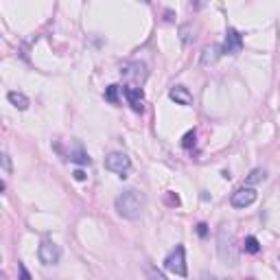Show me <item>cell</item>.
Listing matches in <instances>:
<instances>
[{
    "instance_id": "cell-1",
    "label": "cell",
    "mask_w": 280,
    "mask_h": 280,
    "mask_svg": "<svg viewBox=\"0 0 280 280\" xmlns=\"http://www.w3.org/2000/svg\"><path fill=\"white\" fill-rule=\"evenodd\" d=\"M114 208L123 219L136 221V219H140V215H143V210H145V195L136 188H127L114 200Z\"/></svg>"
},
{
    "instance_id": "cell-2",
    "label": "cell",
    "mask_w": 280,
    "mask_h": 280,
    "mask_svg": "<svg viewBox=\"0 0 280 280\" xmlns=\"http://www.w3.org/2000/svg\"><path fill=\"white\" fill-rule=\"evenodd\" d=\"M217 254L221 263L230 265V267H237L239 261H241V252L237 247V239H234L232 232H228L226 228H221L219 234H217Z\"/></svg>"
},
{
    "instance_id": "cell-3",
    "label": "cell",
    "mask_w": 280,
    "mask_h": 280,
    "mask_svg": "<svg viewBox=\"0 0 280 280\" xmlns=\"http://www.w3.org/2000/svg\"><path fill=\"white\" fill-rule=\"evenodd\" d=\"M164 269L171 271V274H175V276H186V274H188V267H186V249H184V245H175L171 252L166 254Z\"/></svg>"
},
{
    "instance_id": "cell-4",
    "label": "cell",
    "mask_w": 280,
    "mask_h": 280,
    "mask_svg": "<svg viewBox=\"0 0 280 280\" xmlns=\"http://www.w3.org/2000/svg\"><path fill=\"white\" fill-rule=\"evenodd\" d=\"M105 169L116 173L123 180V178H127V173L131 171V158L123 151H112V153H107V158H105Z\"/></svg>"
},
{
    "instance_id": "cell-5",
    "label": "cell",
    "mask_w": 280,
    "mask_h": 280,
    "mask_svg": "<svg viewBox=\"0 0 280 280\" xmlns=\"http://www.w3.org/2000/svg\"><path fill=\"white\" fill-rule=\"evenodd\" d=\"M221 50H223V55H239L243 50V35L237 31V29H228L226 31V40L221 44Z\"/></svg>"
},
{
    "instance_id": "cell-6",
    "label": "cell",
    "mask_w": 280,
    "mask_h": 280,
    "mask_svg": "<svg viewBox=\"0 0 280 280\" xmlns=\"http://www.w3.org/2000/svg\"><path fill=\"white\" fill-rule=\"evenodd\" d=\"M38 256H40V263L42 265H57L62 259V252H60V245H55L53 241H44L40 249H38Z\"/></svg>"
},
{
    "instance_id": "cell-7",
    "label": "cell",
    "mask_w": 280,
    "mask_h": 280,
    "mask_svg": "<svg viewBox=\"0 0 280 280\" xmlns=\"http://www.w3.org/2000/svg\"><path fill=\"white\" fill-rule=\"evenodd\" d=\"M256 197H259V193H256L252 186H243V188L232 193L230 204L234 206V208H247V206H252L256 202Z\"/></svg>"
},
{
    "instance_id": "cell-8",
    "label": "cell",
    "mask_w": 280,
    "mask_h": 280,
    "mask_svg": "<svg viewBox=\"0 0 280 280\" xmlns=\"http://www.w3.org/2000/svg\"><path fill=\"white\" fill-rule=\"evenodd\" d=\"M123 94H125V99H127V103L131 105V109L134 112H143L145 109V92H143V88H138V86H125L123 88Z\"/></svg>"
},
{
    "instance_id": "cell-9",
    "label": "cell",
    "mask_w": 280,
    "mask_h": 280,
    "mask_svg": "<svg viewBox=\"0 0 280 280\" xmlns=\"http://www.w3.org/2000/svg\"><path fill=\"white\" fill-rule=\"evenodd\" d=\"M121 75L127 77V79L134 77L136 81H145L147 72H145V66L140 64V62H129V64H125L123 68H121Z\"/></svg>"
},
{
    "instance_id": "cell-10",
    "label": "cell",
    "mask_w": 280,
    "mask_h": 280,
    "mask_svg": "<svg viewBox=\"0 0 280 280\" xmlns=\"http://www.w3.org/2000/svg\"><path fill=\"white\" fill-rule=\"evenodd\" d=\"M169 97H171V101L178 103V105H184V107L193 105V94H190L184 86H175V88H171Z\"/></svg>"
},
{
    "instance_id": "cell-11",
    "label": "cell",
    "mask_w": 280,
    "mask_h": 280,
    "mask_svg": "<svg viewBox=\"0 0 280 280\" xmlns=\"http://www.w3.org/2000/svg\"><path fill=\"white\" fill-rule=\"evenodd\" d=\"M221 55H223V50H221L219 44L206 46V48H204V53H202V66H210V64H215Z\"/></svg>"
},
{
    "instance_id": "cell-12",
    "label": "cell",
    "mask_w": 280,
    "mask_h": 280,
    "mask_svg": "<svg viewBox=\"0 0 280 280\" xmlns=\"http://www.w3.org/2000/svg\"><path fill=\"white\" fill-rule=\"evenodd\" d=\"M7 101H9L13 107H18V109H26L29 107V97L24 92H18V90H11L9 94H7Z\"/></svg>"
},
{
    "instance_id": "cell-13",
    "label": "cell",
    "mask_w": 280,
    "mask_h": 280,
    "mask_svg": "<svg viewBox=\"0 0 280 280\" xmlns=\"http://www.w3.org/2000/svg\"><path fill=\"white\" fill-rule=\"evenodd\" d=\"M143 271H145L147 280H166V276L162 274V271H160L153 263H149V261H145V263H143Z\"/></svg>"
},
{
    "instance_id": "cell-14",
    "label": "cell",
    "mask_w": 280,
    "mask_h": 280,
    "mask_svg": "<svg viewBox=\"0 0 280 280\" xmlns=\"http://www.w3.org/2000/svg\"><path fill=\"white\" fill-rule=\"evenodd\" d=\"M180 40H182V44H190L195 40V29H193L190 22H186V24L180 26Z\"/></svg>"
},
{
    "instance_id": "cell-15",
    "label": "cell",
    "mask_w": 280,
    "mask_h": 280,
    "mask_svg": "<svg viewBox=\"0 0 280 280\" xmlns=\"http://www.w3.org/2000/svg\"><path fill=\"white\" fill-rule=\"evenodd\" d=\"M243 249H245L247 254H256L261 249V243L256 237H245V241H243Z\"/></svg>"
},
{
    "instance_id": "cell-16",
    "label": "cell",
    "mask_w": 280,
    "mask_h": 280,
    "mask_svg": "<svg viewBox=\"0 0 280 280\" xmlns=\"http://www.w3.org/2000/svg\"><path fill=\"white\" fill-rule=\"evenodd\" d=\"M265 175H267V173H265L263 169H254V171L245 178V184H247V186H252V184H259V182L265 180Z\"/></svg>"
},
{
    "instance_id": "cell-17",
    "label": "cell",
    "mask_w": 280,
    "mask_h": 280,
    "mask_svg": "<svg viewBox=\"0 0 280 280\" xmlns=\"http://www.w3.org/2000/svg\"><path fill=\"white\" fill-rule=\"evenodd\" d=\"M119 90H121L119 86H109L105 90V101H109V103H114V105H116V103H119Z\"/></svg>"
},
{
    "instance_id": "cell-18",
    "label": "cell",
    "mask_w": 280,
    "mask_h": 280,
    "mask_svg": "<svg viewBox=\"0 0 280 280\" xmlns=\"http://www.w3.org/2000/svg\"><path fill=\"white\" fill-rule=\"evenodd\" d=\"M70 160H72V162H77V164H90V158H88L81 149L72 151V153H70Z\"/></svg>"
},
{
    "instance_id": "cell-19",
    "label": "cell",
    "mask_w": 280,
    "mask_h": 280,
    "mask_svg": "<svg viewBox=\"0 0 280 280\" xmlns=\"http://www.w3.org/2000/svg\"><path fill=\"white\" fill-rule=\"evenodd\" d=\"M0 160H3V171H5V173H11L13 169H11V158H9V153L3 151V158H0Z\"/></svg>"
},
{
    "instance_id": "cell-20",
    "label": "cell",
    "mask_w": 280,
    "mask_h": 280,
    "mask_svg": "<svg viewBox=\"0 0 280 280\" xmlns=\"http://www.w3.org/2000/svg\"><path fill=\"white\" fill-rule=\"evenodd\" d=\"M182 145H184V147H186V149H188V147H190V145H195V131H193V129H190V131H188V134H186V136H184V143H182Z\"/></svg>"
},
{
    "instance_id": "cell-21",
    "label": "cell",
    "mask_w": 280,
    "mask_h": 280,
    "mask_svg": "<svg viewBox=\"0 0 280 280\" xmlns=\"http://www.w3.org/2000/svg\"><path fill=\"white\" fill-rule=\"evenodd\" d=\"M18 269H20V280H33V278H31V274H29V269H26L22 263L18 265Z\"/></svg>"
},
{
    "instance_id": "cell-22",
    "label": "cell",
    "mask_w": 280,
    "mask_h": 280,
    "mask_svg": "<svg viewBox=\"0 0 280 280\" xmlns=\"http://www.w3.org/2000/svg\"><path fill=\"white\" fill-rule=\"evenodd\" d=\"M72 175H75V180H77V182H83V180H86V173L81 171V169H77V171L72 173Z\"/></svg>"
},
{
    "instance_id": "cell-23",
    "label": "cell",
    "mask_w": 280,
    "mask_h": 280,
    "mask_svg": "<svg viewBox=\"0 0 280 280\" xmlns=\"http://www.w3.org/2000/svg\"><path fill=\"white\" fill-rule=\"evenodd\" d=\"M206 228H208L206 223H200V226H197V232H200V237H206V234H208V230H206Z\"/></svg>"
},
{
    "instance_id": "cell-24",
    "label": "cell",
    "mask_w": 280,
    "mask_h": 280,
    "mask_svg": "<svg viewBox=\"0 0 280 280\" xmlns=\"http://www.w3.org/2000/svg\"><path fill=\"white\" fill-rule=\"evenodd\" d=\"M202 280H226V278H217V276H202Z\"/></svg>"
}]
</instances>
